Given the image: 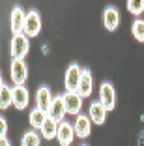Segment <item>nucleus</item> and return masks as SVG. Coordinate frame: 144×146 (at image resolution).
Returning a JSON list of instances; mask_svg holds the SVG:
<instances>
[{
    "label": "nucleus",
    "instance_id": "1",
    "mask_svg": "<svg viewBox=\"0 0 144 146\" xmlns=\"http://www.w3.org/2000/svg\"><path fill=\"white\" fill-rule=\"evenodd\" d=\"M30 51V41L25 34H17L13 36L9 41V54L13 60H25V56Z\"/></svg>",
    "mask_w": 144,
    "mask_h": 146
},
{
    "label": "nucleus",
    "instance_id": "2",
    "mask_svg": "<svg viewBox=\"0 0 144 146\" xmlns=\"http://www.w3.org/2000/svg\"><path fill=\"white\" fill-rule=\"evenodd\" d=\"M9 73H11V81L15 86H25L28 79V66L25 60H11L9 64Z\"/></svg>",
    "mask_w": 144,
    "mask_h": 146
},
{
    "label": "nucleus",
    "instance_id": "3",
    "mask_svg": "<svg viewBox=\"0 0 144 146\" xmlns=\"http://www.w3.org/2000/svg\"><path fill=\"white\" fill-rule=\"evenodd\" d=\"M41 30V15L38 9H30L25 19V36L26 38H36Z\"/></svg>",
    "mask_w": 144,
    "mask_h": 146
},
{
    "label": "nucleus",
    "instance_id": "4",
    "mask_svg": "<svg viewBox=\"0 0 144 146\" xmlns=\"http://www.w3.org/2000/svg\"><path fill=\"white\" fill-rule=\"evenodd\" d=\"M98 101L107 109V111H112V109H114V105H116V90H114V86L110 84V82H107V81L101 82Z\"/></svg>",
    "mask_w": 144,
    "mask_h": 146
},
{
    "label": "nucleus",
    "instance_id": "5",
    "mask_svg": "<svg viewBox=\"0 0 144 146\" xmlns=\"http://www.w3.org/2000/svg\"><path fill=\"white\" fill-rule=\"evenodd\" d=\"M81 75L82 69L77 64H69L66 69V75H64V84H66V92H77L79 88V82H81Z\"/></svg>",
    "mask_w": 144,
    "mask_h": 146
},
{
    "label": "nucleus",
    "instance_id": "6",
    "mask_svg": "<svg viewBox=\"0 0 144 146\" xmlns=\"http://www.w3.org/2000/svg\"><path fill=\"white\" fill-rule=\"evenodd\" d=\"M25 19H26V13L23 11V8L15 6L11 9V15H9V28H11L13 36L25 34Z\"/></svg>",
    "mask_w": 144,
    "mask_h": 146
},
{
    "label": "nucleus",
    "instance_id": "7",
    "mask_svg": "<svg viewBox=\"0 0 144 146\" xmlns=\"http://www.w3.org/2000/svg\"><path fill=\"white\" fill-rule=\"evenodd\" d=\"M66 114H68V111H66V105H64V98H62V96H54V98H52V103H51V109H49V112H47V116H49L51 120H54L56 124H60V122H64Z\"/></svg>",
    "mask_w": 144,
    "mask_h": 146
},
{
    "label": "nucleus",
    "instance_id": "8",
    "mask_svg": "<svg viewBox=\"0 0 144 146\" xmlns=\"http://www.w3.org/2000/svg\"><path fill=\"white\" fill-rule=\"evenodd\" d=\"M56 139L62 146H71L73 141H75V129H73V124L69 122H60L58 124V131H56Z\"/></svg>",
    "mask_w": 144,
    "mask_h": 146
},
{
    "label": "nucleus",
    "instance_id": "9",
    "mask_svg": "<svg viewBox=\"0 0 144 146\" xmlns=\"http://www.w3.org/2000/svg\"><path fill=\"white\" fill-rule=\"evenodd\" d=\"M62 98H64V105H66V111H68V114H75V116L81 114L82 98L77 94V92H66Z\"/></svg>",
    "mask_w": 144,
    "mask_h": 146
},
{
    "label": "nucleus",
    "instance_id": "10",
    "mask_svg": "<svg viewBox=\"0 0 144 146\" xmlns=\"http://www.w3.org/2000/svg\"><path fill=\"white\" fill-rule=\"evenodd\" d=\"M11 96H13V107L19 111H25L30 103V94L26 90V86H13L11 88Z\"/></svg>",
    "mask_w": 144,
    "mask_h": 146
},
{
    "label": "nucleus",
    "instance_id": "11",
    "mask_svg": "<svg viewBox=\"0 0 144 146\" xmlns=\"http://www.w3.org/2000/svg\"><path fill=\"white\" fill-rule=\"evenodd\" d=\"M73 129H75V137L79 139H86L92 133V120L88 118V114H79L75 118V124H73Z\"/></svg>",
    "mask_w": 144,
    "mask_h": 146
},
{
    "label": "nucleus",
    "instance_id": "12",
    "mask_svg": "<svg viewBox=\"0 0 144 146\" xmlns=\"http://www.w3.org/2000/svg\"><path fill=\"white\" fill-rule=\"evenodd\" d=\"M52 98H54V96L51 94V88H49V86H39L38 92H36V107L43 112H49Z\"/></svg>",
    "mask_w": 144,
    "mask_h": 146
},
{
    "label": "nucleus",
    "instance_id": "13",
    "mask_svg": "<svg viewBox=\"0 0 144 146\" xmlns=\"http://www.w3.org/2000/svg\"><path fill=\"white\" fill-rule=\"evenodd\" d=\"M94 90V77H92V71L90 69H82V75H81V82H79V88H77V94L81 98H90Z\"/></svg>",
    "mask_w": 144,
    "mask_h": 146
},
{
    "label": "nucleus",
    "instance_id": "14",
    "mask_svg": "<svg viewBox=\"0 0 144 146\" xmlns=\"http://www.w3.org/2000/svg\"><path fill=\"white\" fill-rule=\"evenodd\" d=\"M107 112L109 111H107L99 101H92V103H90V109H88V118L92 120V124L101 125V124H105V120H107Z\"/></svg>",
    "mask_w": 144,
    "mask_h": 146
},
{
    "label": "nucleus",
    "instance_id": "15",
    "mask_svg": "<svg viewBox=\"0 0 144 146\" xmlns=\"http://www.w3.org/2000/svg\"><path fill=\"white\" fill-rule=\"evenodd\" d=\"M103 25H105V28L110 30V32H114L116 28H118V25H120V11L114 8V6L105 8V11H103Z\"/></svg>",
    "mask_w": 144,
    "mask_h": 146
},
{
    "label": "nucleus",
    "instance_id": "16",
    "mask_svg": "<svg viewBox=\"0 0 144 146\" xmlns=\"http://www.w3.org/2000/svg\"><path fill=\"white\" fill-rule=\"evenodd\" d=\"M56 131H58V124H56L54 120H51L49 116H47V120L43 122L41 129H39V133H41L43 139H47V141H51V139L56 137Z\"/></svg>",
    "mask_w": 144,
    "mask_h": 146
},
{
    "label": "nucleus",
    "instance_id": "17",
    "mask_svg": "<svg viewBox=\"0 0 144 146\" xmlns=\"http://www.w3.org/2000/svg\"><path fill=\"white\" fill-rule=\"evenodd\" d=\"M47 120V112H43V111H39L38 107L36 109H32L30 111V116H28V122H30V125L34 129H41V125H43V122Z\"/></svg>",
    "mask_w": 144,
    "mask_h": 146
},
{
    "label": "nucleus",
    "instance_id": "18",
    "mask_svg": "<svg viewBox=\"0 0 144 146\" xmlns=\"http://www.w3.org/2000/svg\"><path fill=\"white\" fill-rule=\"evenodd\" d=\"M39 144H41V141H39V135L36 133V129L26 131L21 139V146H39Z\"/></svg>",
    "mask_w": 144,
    "mask_h": 146
},
{
    "label": "nucleus",
    "instance_id": "19",
    "mask_svg": "<svg viewBox=\"0 0 144 146\" xmlns=\"http://www.w3.org/2000/svg\"><path fill=\"white\" fill-rule=\"evenodd\" d=\"M11 103H13L11 88H9L8 84H4V86H2V90H0V109L4 111V109H8Z\"/></svg>",
    "mask_w": 144,
    "mask_h": 146
},
{
    "label": "nucleus",
    "instance_id": "20",
    "mask_svg": "<svg viewBox=\"0 0 144 146\" xmlns=\"http://www.w3.org/2000/svg\"><path fill=\"white\" fill-rule=\"evenodd\" d=\"M131 34L135 36L137 41H144V19L137 17L131 25Z\"/></svg>",
    "mask_w": 144,
    "mask_h": 146
},
{
    "label": "nucleus",
    "instance_id": "21",
    "mask_svg": "<svg viewBox=\"0 0 144 146\" xmlns=\"http://www.w3.org/2000/svg\"><path fill=\"white\" fill-rule=\"evenodd\" d=\"M127 11L133 13L135 17H139L140 13L144 11V0H129L127 2Z\"/></svg>",
    "mask_w": 144,
    "mask_h": 146
},
{
    "label": "nucleus",
    "instance_id": "22",
    "mask_svg": "<svg viewBox=\"0 0 144 146\" xmlns=\"http://www.w3.org/2000/svg\"><path fill=\"white\" fill-rule=\"evenodd\" d=\"M6 133H8V122L4 116H0V137H6Z\"/></svg>",
    "mask_w": 144,
    "mask_h": 146
},
{
    "label": "nucleus",
    "instance_id": "23",
    "mask_svg": "<svg viewBox=\"0 0 144 146\" xmlns=\"http://www.w3.org/2000/svg\"><path fill=\"white\" fill-rule=\"evenodd\" d=\"M0 146H11V142L8 137H0Z\"/></svg>",
    "mask_w": 144,
    "mask_h": 146
},
{
    "label": "nucleus",
    "instance_id": "24",
    "mask_svg": "<svg viewBox=\"0 0 144 146\" xmlns=\"http://www.w3.org/2000/svg\"><path fill=\"white\" fill-rule=\"evenodd\" d=\"M2 86H4V81H2V73H0V90H2Z\"/></svg>",
    "mask_w": 144,
    "mask_h": 146
},
{
    "label": "nucleus",
    "instance_id": "25",
    "mask_svg": "<svg viewBox=\"0 0 144 146\" xmlns=\"http://www.w3.org/2000/svg\"><path fill=\"white\" fill-rule=\"evenodd\" d=\"M81 146H86V144H81Z\"/></svg>",
    "mask_w": 144,
    "mask_h": 146
}]
</instances>
